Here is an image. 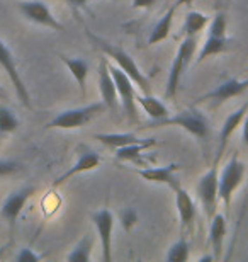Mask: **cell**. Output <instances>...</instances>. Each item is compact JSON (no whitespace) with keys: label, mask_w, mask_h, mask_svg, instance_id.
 <instances>
[{"label":"cell","mask_w":248,"mask_h":262,"mask_svg":"<svg viewBox=\"0 0 248 262\" xmlns=\"http://www.w3.org/2000/svg\"><path fill=\"white\" fill-rule=\"evenodd\" d=\"M121 225H123L124 230H131L138 223V213H136L134 208H126L124 211H121Z\"/></svg>","instance_id":"obj_30"},{"label":"cell","mask_w":248,"mask_h":262,"mask_svg":"<svg viewBox=\"0 0 248 262\" xmlns=\"http://www.w3.org/2000/svg\"><path fill=\"white\" fill-rule=\"evenodd\" d=\"M168 262H186L189 259V244L186 238H178L175 244H172V247L168 249L167 257Z\"/></svg>","instance_id":"obj_27"},{"label":"cell","mask_w":248,"mask_h":262,"mask_svg":"<svg viewBox=\"0 0 248 262\" xmlns=\"http://www.w3.org/2000/svg\"><path fill=\"white\" fill-rule=\"evenodd\" d=\"M192 4H194V0H175L177 9L181 7V5H192Z\"/></svg>","instance_id":"obj_36"},{"label":"cell","mask_w":248,"mask_h":262,"mask_svg":"<svg viewBox=\"0 0 248 262\" xmlns=\"http://www.w3.org/2000/svg\"><path fill=\"white\" fill-rule=\"evenodd\" d=\"M226 48V38H218V36H208V39L204 41L202 48H200L197 58H196V63H202L206 58L209 56H214V55H219L223 53Z\"/></svg>","instance_id":"obj_24"},{"label":"cell","mask_w":248,"mask_h":262,"mask_svg":"<svg viewBox=\"0 0 248 262\" xmlns=\"http://www.w3.org/2000/svg\"><path fill=\"white\" fill-rule=\"evenodd\" d=\"M156 0H133V9H148Z\"/></svg>","instance_id":"obj_34"},{"label":"cell","mask_w":248,"mask_h":262,"mask_svg":"<svg viewBox=\"0 0 248 262\" xmlns=\"http://www.w3.org/2000/svg\"><path fill=\"white\" fill-rule=\"evenodd\" d=\"M99 89L100 96H102V102L105 107L118 111L119 107V96H118V87H116L114 77L109 70V61L107 58H102L99 63Z\"/></svg>","instance_id":"obj_11"},{"label":"cell","mask_w":248,"mask_h":262,"mask_svg":"<svg viewBox=\"0 0 248 262\" xmlns=\"http://www.w3.org/2000/svg\"><path fill=\"white\" fill-rule=\"evenodd\" d=\"M248 113V104H243L240 109H236L235 113H231L228 118L224 119L223 126H221V135H219V146H218V151H216V157L214 160H221V157H223L226 146H228V141L230 138L233 136V133L236 129L241 126V123H243V119Z\"/></svg>","instance_id":"obj_14"},{"label":"cell","mask_w":248,"mask_h":262,"mask_svg":"<svg viewBox=\"0 0 248 262\" xmlns=\"http://www.w3.org/2000/svg\"><path fill=\"white\" fill-rule=\"evenodd\" d=\"M99 165H100V157L97 154H94V151H87V154H83L80 159L75 162V165H73L72 169H68L65 174H61L58 179H55L53 187L65 184L68 179H72V177H75L78 174H83V172H91L94 169H97Z\"/></svg>","instance_id":"obj_17"},{"label":"cell","mask_w":248,"mask_h":262,"mask_svg":"<svg viewBox=\"0 0 248 262\" xmlns=\"http://www.w3.org/2000/svg\"><path fill=\"white\" fill-rule=\"evenodd\" d=\"M19 12L28 20H31V23L39 24V26H43V28H48L53 31L65 29L60 20L53 15L50 7L46 5V2H43V0H26V2H20Z\"/></svg>","instance_id":"obj_8"},{"label":"cell","mask_w":248,"mask_h":262,"mask_svg":"<svg viewBox=\"0 0 248 262\" xmlns=\"http://www.w3.org/2000/svg\"><path fill=\"white\" fill-rule=\"evenodd\" d=\"M4 250H5V247H0V255L4 254Z\"/></svg>","instance_id":"obj_38"},{"label":"cell","mask_w":248,"mask_h":262,"mask_svg":"<svg viewBox=\"0 0 248 262\" xmlns=\"http://www.w3.org/2000/svg\"><path fill=\"white\" fill-rule=\"evenodd\" d=\"M33 192H34V187H24V189H20L17 192H12V194L7 196V199L4 201L0 214L7 220L10 227H14L15 222H17V218L20 216L26 203L33 196Z\"/></svg>","instance_id":"obj_13"},{"label":"cell","mask_w":248,"mask_h":262,"mask_svg":"<svg viewBox=\"0 0 248 262\" xmlns=\"http://www.w3.org/2000/svg\"><path fill=\"white\" fill-rule=\"evenodd\" d=\"M178 170L177 164H170L167 167H148V169H140L138 174L145 181L155 182V184H167L170 189L181 186V182L175 177V172Z\"/></svg>","instance_id":"obj_15"},{"label":"cell","mask_w":248,"mask_h":262,"mask_svg":"<svg viewBox=\"0 0 248 262\" xmlns=\"http://www.w3.org/2000/svg\"><path fill=\"white\" fill-rule=\"evenodd\" d=\"M58 56H60V60L65 63V67L70 70L73 78L77 80L80 92L85 96V85H87V77H88V63L85 60H82V58H72V56H66V55H58Z\"/></svg>","instance_id":"obj_20"},{"label":"cell","mask_w":248,"mask_h":262,"mask_svg":"<svg viewBox=\"0 0 248 262\" xmlns=\"http://www.w3.org/2000/svg\"><path fill=\"white\" fill-rule=\"evenodd\" d=\"M20 167L15 164V162H9V160H2L0 162V176H9L12 172L19 170Z\"/></svg>","instance_id":"obj_32"},{"label":"cell","mask_w":248,"mask_h":262,"mask_svg":"<svg viewBox=\"0 0 248 262\" xmlns=\"http://www.w3.org/2000/svg\"><path fill=\"white\" fill-rule=\"evenodd\" d=\"M197 198L202 206L206 218L211 220L218 213V199H219V160H214L211 169L200 176L197 182Z\"/></svg>","instance_id":"obj_2"},{"label":"cell","mask_w":248,"mask_h":262,"mask_svg":"<svg viewBox=\"0 0 248 262\" xmlns=\"http://www.w3.org/2000/svg\"><path fill=\"white\" fill-rule=\"evenodd\" d=\"M0 94H2V89H0Z\"/></svg>","instance_id":"obj_39"},{"label":"cell","mask_w":248,"mask_h":262,"mask_svg":"<svg viewBox=\"0 0 248 262\" xmlns=\"http://www.w3.org/2000/svg\"><path fill=\"white\" fill-rule=\"evenodd\" d=\"M246 165L241 162L238 157H231L228 160V164L223 167L219 176V199L223 201L226 211H230L231 201H233L235 192L238 191V187L243 182Z\"/></svg>","instance_id":"obj_5"},{"label":"cell","mask_w":248,"mask_h":262,"mask_svg":"<svg viewBox=\"0 0 248 262\" xmlns=\"http://www.w3.org/2000/svg\"><path fill=\"white\" fill-rule=\"evenodd\" d=\"M211 260H214V255H202L199 259V262H211Z\"/></svg>","instance_id":"obj_37"},{"label":"cell","mask_w":248,"mask_h":262,"mask_svg":"<svg viewBox=\"0 0 248 262\" xmlns=\"http://www.w3.org/2000/svg\"><path fill=\"white\" fill-rule=\"evenodd\" d=\"M92 259V238L85 237L78 242L70 254L66 255V260L70 262H88Z\"/></svg>","instance_id":"obj_26"},{"label":"cell","mask_w":248,"mask_h":262,"mask_svg":"<svg viewBox=\"0 0 248 262\" xmlns=\"http://www.w3.org/2000/svg\"><path fill=\"white\" fill-rule=\"evenodd\" d=\"M226 237V216L221 213H216L209 220V242L213 247L214 259H219L223 254V244Z\"/></svg>","instance_id":"obj_18"},{"label":"cell","mask_w":248,"mask_h":262,"mask_svg":"<svg viewBox=\"0 0 248 262\" xmlns=\"http://www.w3.org/2000/svg\"><path fill=\"white\" fill-rule=\"evenodd\" d=\"M194 53H196V39H194V36H186V39L178 45L175 58H173L170 72H168L167 87H165L167 99H172V101L175 99L177 92H178V85H181L182 73L186 70V67L191 63Z\"/></svg>","instance_id":"obj_4"},{"label":"cell","mask_w":248,"mask_h":262,"mask_svg":"<svg viewBox=\"0 0 248 262\" xmlns=\"http://www.w3.org/2000/svg\"><path fill=\"white\" fill-rule=\"evenodd\" d=\"M66 2L73 5V7H80V5H85L87 2H91V0H66Z\"/></svg>","instance_id":"obj_35"},{"label":"cell","mask_w":248,"mask_h":262,"mask_svg":"<svg viewBox=\"0 0 248 262\" xmlns=\"http://www.w3.org/2000/svg\"><path fill=\"white\" fill-rule=\"evenodd\" d=\"M241 140H243V145L248 148V114L245 116L243 123H241Z\"/></svg>","instance_id":"obj_33"},{"label":"cell","mask_w":248,"mask_h":262,"mask_svg":"<svg viewBox=\"0 0 248 262\" xmlns=\"http://www.w3.org/2000/svg\"><path fill=\"white\" fill-rule=\"evenodd\" d=\"M105 107L104 102H94L83 107L66 109V111L60 113L48 123L46 128H58V129H75L87 124L92 118H96L99 113H102Z\"/></svg>","instance_id":"obj_6"},{"label":"cell","mask_w":248,"mask_h":262,"mask_svg":"<svg viewBox=\"0 0 248 262\" xmlns=\"http://www.w3.org/2000/svg\"><path fill=\"white\" fill-rule=\"evenodd\" d=\"M94 225L97 228L100 247H102V259L104 262H110L112 257V230H114V214L109 209H100L92 214Z\"/></svg>","instance_id":"obj_10"},{"label":"cell","mask_w":248,"mask_h":262,"mask_svg":"<svg viewBox=\"0 0 248 262\" xmlns=\"http://www.w3.org/2000/svg\"><path fill=\"white\" fill-rule=\"evenodd\" d=\"M248 89V80H238V78H230L223 83H219L218 87L213 89L211 92L204 94L197 99V102H202V101H214V102H224L228 101L231 97H236L240 94H243Z\"/></svg>","instance_id":"obj_12"},{"label":"cell","mask_w":248,"mask_h":262,"mask_svg":"<svg viewBox=\"0 0 248 262\" xmlns=\"http://www.w3.org/2000/svg\"><path fill=\"white\" fill-rule=\"evenodd\" d=\"M87 36H88V39L96 45V48H99L105 56L112 58L114 63L118 65L121 70L128 73L129 78L134 82V85L138 87L141 92H145V94L150 92L148 77H146L145 73L140 70V67L136 65V61L133 60V56H131L128 51H124L123 48H119V46H116V45H110L109 41L102 39L100 36H96L92 31H88V29H87Z\"/></svg>","instance_id":"obj_1"},{"label":"cell","mask_w":248,"mask_h":262,"mask_svg":"<svg viewBox=\"0 0 248 262\" xmlns=\"http://www.w3.org/2000/svg\"><path fill=\"white\" fill-rule=\"evenodd\" d=\"M175 10H177V5L173 4L170 9L167 10L165 14L162 15L160 20L155 24V28L151 29V34L148 38V43L150 45H158L162 41H165L170 34V29H172V23H173V15H175Z\"/></svg>","instance_id":"obj_22"},{"label":"cell","mask_w":248,"mask_h":262,"mask_svg":"<svg viewBox=\"0 0 248 262\" xmlns=\"http://www.w3.org/2000/svg\"><path fill=\"white\" fill-rule=\"evenodd\" d=\"M0 67L4 68L5 73H7V77L10 78V82H12V85L15 89V94H17L20 99V102H22L26 107H31V97H29L28 87H26L22 77H20V73L17 70V63H15L12 51H10V48L2 39H0Z\"/></svg>","instance_id":"obj_9"},{"label":"cell","mask_w":248,"mask_h":262,"mask_svg":"<svg viewBox=\"0 0 248 262\" xmlns=\"http://www.w3.org/2000/svg\"><path fill=\"white\" fill-rule=\"evenodd\" d=\"M209 36L226 38V19L223 14H216L209 23Z\"/></svg>","instance_id":"obj_29"},{"label":"cell","mask_w":248,"mask_h":262,"mask_svg":"<svg viewBox=\"0 0 248 262\" xmlns=\"http://www.w3.org/2000/svg\"><path fill=\"white\" fill-rule=\"evenodd\" d=\"M209 24V17L199 10H189L184 23V33L186 36H196L199 31H202Z\"/></svg>","instance_id":"obj_25"},{"label":"cell","mask_w":248,"mask_h":262,"mask_svg":"<svg viewBox=\"0 0 248 262\" xmlns=\"http://www.w3.org/2000/svg\"><path fill=\"white\" fill-rule=\"evenodd\" d=\"M173 192H175V206H177L178 218H181L182 230L192 227L194 220H196V204H194L191 194L182 186L175 187Z\"/></svg>","instance_id":"obj_16"},{"label":"cell","mask_w":248,"mask_h":262,"mask_svg":"<svg viewBox=\"0 0 248 262\" xmlns=\"http://www.w3.org/2000/svg\"><path fill=\"white\" fill-rule=\"evenodd\" d=\"M136 102L143 107V111L148 114L153 121H162L168 118V109L160 99L150 96V94H136Z\"/></svg>","instance_id":"obj_19"},{"label":"cell","mask_w":248,"mask_h":262,"mask_svg":"<svg viewBox=\"0 0 248 262\" xmlns=\"http://www.w3.org/2000/svg\"><path fill=\"white\" fill-rule=\"evenodd\" d=\"M109 70L112 73L116 87H118V96L119 102L123 106L124 113L128 114V118L131 121H136V85L131 80L129 75L126 72H123L118 65H110Z\"/></svg>","instance_id":"obj_7"},{"label":"cell","mask_w":248,"mask_h":262,"mask_svg":"<svg viewBox=\"0 0 248 262\" xmlns=\"http://www.w3.org/2000/svg\"><path fill=\"white\" fill-rule=\"evenodd\" d=\"M41 259H43V257H41L39 254H36L31 247L22 249L17 255H15V260H17V262H38Z\"/></svg>","instance_id":"obj_31"},{"label":"cell","mask_w":248,"mask_h":262,"mask_svg":"<svg viewBox=\"0 0 248 262\" xmlns=\"http://www.w3.org/2000/svg\"><path fill=\"white\" fill-rule=\"evenodd\" d=\"M155 145H156L155 138H145V140L138 141V143L121 146V148H116V159L119 162H134L140 159L145 150H148Z\"/></svg>","instance_id":"obj_21"},{"label":"cell","mask_w":248,"mask_h":262,"mask_svg":"<svg viewBox=\"0 0 248 262\" xmlns=\"http://www.w3.org/2000/svg\"><path fill=\"white\" fill-rule=\"evenodd\" d=\"M94 136H96V140H99L100 143L110 146V148H121V146L141 141V138H138L133 133H96Z\"/></svg>","instance_id":"obj_23"},{"label":"cell","mask_w":248,"mask_h":262,"mask_svg":"<svg viewBox=\"0 0 248 262\" xmlns=\"http://www.w3.org/2000/svg\"><path fill=\"white\" fill-rule=\"evenodd\" d=\"M19 126V119L14 116L12 111L0 106V133H12Z\"/></svg>","instance_id":"obj_28"},{"label":"cell","mask_w":248,"mask_h":262,"mask_svg":"<svg viewBox=\"0 0 248 262\" xmlns=\"http://www.w3.org/2000/svg\"><path fill=\"white\" fill-rule=\"evenodd\" d=\"M158 128V126H178L186 129L189 135L196 136L199 140H204L209 136V123L204 114H200L196 109H184L177 113L173 118L162 119V121H153V124H148L145 128Z\"/></svg>","instance_id":"obj_3"}]
</instances>
